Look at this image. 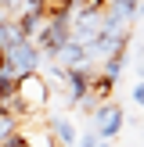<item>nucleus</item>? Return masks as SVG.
<instances>
[{"label": "nucleus", "instance_id": "obj_1", "mask_svg": "<svg viewBox=\"0 0 144 147\" xmlns=\"http://www.w3.org/2000/svg\"><path fill=\"white\" fill-rule=\"evenodd\" d=\"M47 100H50L47 79H43L40 72H29V76H18L11 97H7V111H14L18 119H25V115L43 111V108H47Z\"/></svg>", "mask_w": 144, "mask_h": 147}, {"label": "nucleus", "instance_id": "obj_2", "mask_svg": "<svg viewBox=\"0 0 144 147\" xmlns=\"http://www.w3.org/2000/svg\"><path fill=\"white\" fill-rule=\"evenodd\" d=\"M90 119H94V129H97L101 140H115V136L126 129V111H122V104H115V100L97 104Z\"/></svg>", "mask_w": 144, "mask_h": 147}, {"label": "nucleus", "instance_id": "obj_3", "mask_svg": "<svg viewBox=\"0 0 144 147\" xmlns=\"http://www.w3.org/2000/svg\"><path fill=\"white\" fill-rule=\"evenodd\" d=\"M90 65H76V68H65V90H69V108H79L90 97Z\"/></svg>", "mask_w": 144, "mask_h": 147}, {"label": "nucleus", "instance_id": "obj_4", "mask_svg": "<svg viewBox=\"0 0 144 147\" xmlns=\"http://www.w3.org/2000/svg\"><path fill=\"white\" fill-rule=\"evenodd\" d=\"M47 129H50V136L58 140V147H76V140H79V129H76V122H72L69 115H50Z\"/></svg>", "mask_w": 144, "mask_h": 147}, {"label": "nucleus", "instance_id": "obj_5", "mask_svg": "<svg viewBox=\"0 0 144 147\" xmlns=\"http://www.w3.org/2000/svg\"><path fill=\"white\" fill-rule=\"evenodd\" d=\"M54 65H61V68H76V65H86V43H79L76 36H72V40L65 43L61 50H58Z\"/></svg>", "mask_w": 144, "mask_h": 147}, {"label": "nucleus", "instance_id": "obj_6", "mask_svg": "<svg viewBox=\"0 0 144 147\" xmlns=\"http://www.w3.org/2000/svg\"><path fill=\"white\" fill-rule=\"evenodd\" d=\"M126 57H130V43H126V47H119L115 54H108V57H105V68H101V76H108V79H115V83H119Z\"/></svg>", "mask_w": 144, "mask_h": 147}, {"label": "nucleus", "instance_id": "obj_7", "mask_svg": "<svg viewBox=\"0 0 144 147\" xmlns=\"http://www.w3.org/2000/svg\"><path fill=\"white\" fill-rule=\"evenodd\" d=\"M22 136H25L29 147H58V140L50 133H40V129H22Z\"/></svg>", "mask_w": 144, "mask_h": 147}, {"label": "nucleus", "instance_id": "obj_8", "mask_svg": "<svg viewBox=\"0 0 144 147\" xmlns=\"http://www.w3.org/2000/svg\"><path fill=\"white\" fill-rule=\"evenodd\" d=\"M101 144V136H97V129H83V133H79V140H76V147H97Z\"/></svg>", "mask_w": 144, "mask_h": 147}, {"label": "nucleus", "instance_id": "obj_9", "mask_svg": "<svg viewBox=\"0 0 144 147\" xmlns=\"http://www.w3.org/2000/svg\"><path fill=\"white\" fill-rule=\"evenodd\" d=\"M11 90H14V83H11V79H4V76H0V104H7V97H11Z\"/></svg>", "mask_w": 144, "mask_h": 147}, {"label": "nucleus", "instance_id": "obj_10", "mask_svg": "<svg viewBox=\"0 0 144 147\" xmlns=\"http://www.w3.org/2000/svg\"><path fill=\"white\" fill-rule=\"evenodd\" d=\"M130 97H133V104H137V108H144V83H137L133 90H130Z\"/></svg>", "mask_w": 144, "mask_h": 147}, {"label": "nucleus", "instance_id": "obj_11", "mask_svg": "<svg viewBox=\"0 0 144 147\" xmlns=\"http://www.w3.org/2000/svg\"><path fill=\"white\" fill-rule=\"evenodd\" d=\"M0 147H29V144H25V136H22V129H18L11 140H7V144H0Z\"/></svg>", "mask_w": 144, "mask_h": 147}, {"label": "nucleus", "instance_id": "obj_12", "mask_svg": "<svg viewBox=\"0 0 144 147\" xmlns=\"http://www.w3.org/2000/svg\"><path fill=\"white\" fill-rule=\"evenodd\" d=\"M137 22H144V0L137 4Z\"/></svg>", "mask_w": 144, "mask_h": 147}, {"label": "nucleus", "instance_id": "obj_13", "mask_svg": "<svg viewBox=\"0 0 144 147\" xmlns=\"http://www.w3.org/2000/svg\"><path fill=\"white\" fill-rule=\"evenodd\" d=\"M137 76H141V83H144V57H141V68H137Z\"/></svg>", "mask_w": 144, "mask_h": 147}, {"label": "nucleus", "instance_id": "obj_14", "mask_svg": "<svg viewBox=\"0 0 144 147\" xmlns=\"http://www.w3.org/2000/svg\"><path fill=\"white\" fill-rule=\"evenodd\" d=\"M97 147H112V140H101V144H97Z\"/></svg>", "mask_w": 144, "mask_h": 147}, {"label": "nucleus", "instance_id": "obj_15", "mask_svg": "<svg viewBox=\"0 0 144 147\" xmlns=\"http://www.w3.org/2000/svg\"><path fill=\"white\" fill-rule=\"evenodd\" d=\"M0 68H4V50H0Z\"/></svg>", "mask_w": 144, "mask_h": 147}, {"label": "nucleus", "instance_id": "obj_16", "mask_svg": "<svg viewBox=\"0 0 144 147\" xmlns=\"http://www.w3.org/2000/svg\"><path fill=\"white\" fill-rule=\"evenodd\" d=\"M105 4H119V0H105Z\"/></svg>", "mask_w": 144, "mask_h": 147}]
</instances>
